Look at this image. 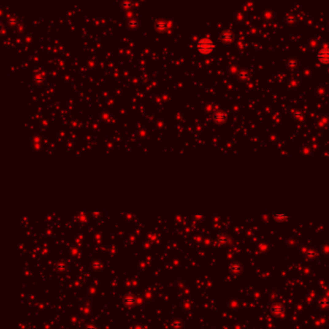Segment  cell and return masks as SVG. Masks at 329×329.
I'll use <instances>...</instances> for the list:
<instances>
[{"instance_id":"cell-1","label":"cell","mask_w":329,"mask_h":329,"mask_svg":"<svg viewBox=\"0 0 329 329\" xmlns=\"http://www.w3.org/2000/svg\"><path fill=\"white\" fill-rule=\"evenodd\" d=\"M214 48L213 43L208 40V39H202V40L198 43V48L199 51L202 52V53H209Z\"/></svg>"},{"instance_id":"cell-2","label":"cell","mask_w":329,"mask_h":329,"mask_svg":"<svg viewBox=\"0 0 329 329\" xmlns=\"http://www.w3.org/2000/svg\"><path fill=\"white\" fill-rule=\"evenodd\" d=\"M318 58L319 60L324 64L329 63V49H322L319 52L318 54Z\"/></svg>"},{"instance_id":"cell-3","label":"cell","mask_w":329,"mask_h":329,"mask_svg":"<svg viewBox=\"0 0 329 329\" xmlns=\"http://www.w3.org/2000/svg\"><path fill=\"white\" fill-rule=\"evenodd\" d=\"M226 114L224 113V112H223V111H217V112L215 113V115H214V120H215V122L216 123H219V124H221V123H223V122H225L226 121Z\"/></svg>"},{"instance_id":"cell-4","label":"cell","mask_w":329,"mask_h":329,"mask_svg":"<svg viewBox=\"0 0 329 329\" xmlns=\"http://www.w3.org/2000/svg\"><path fill=\"white\" fill-rule=\"evenodd\" d=\"M222 38H223V40H224L226 43H229V42H231L232 40H233V34H232V32L231 31H224V32H223V34H222Z\"/></svg>"},{"instance_id":"cell-5","label":"cell","mask_w":329,"mask_h":329,"mask_svg":"<svg viewBox=\"0 0 329 329\" xmlns=\"http://www.w3.org/2000/svg\"><path fill=\"white\" fill-rule=\"evenodd\" d=\"M238 76H239V78L240 80H246V79H248V77H249V71L247 70H244V69L240 70Z\"/></svg>"},{"instance_id":"cell-6","label":"cell","mask_w":329,"mask_h":329,"mask_svg":"<svg viewBox=\"0 0 329 329\" xmlns=\"http://www.w3.org/2000/svg\"><path fill=\"white\" fill-rule=\"evenodd\" d=\"M289 65H291V66H295V63H293V61H289Z\"/></svg>"}]
</instances>
